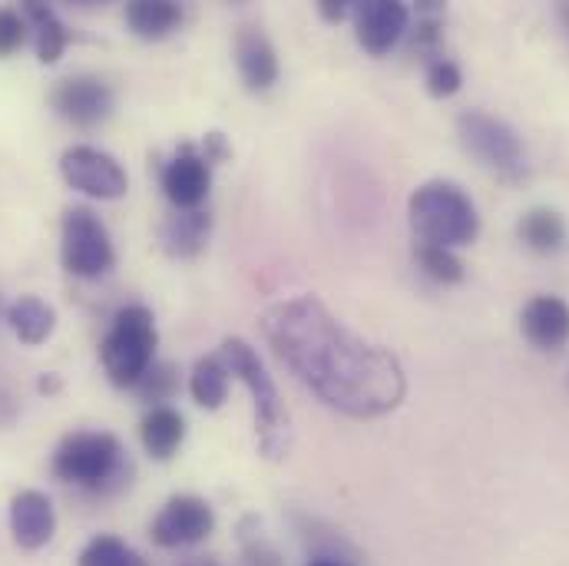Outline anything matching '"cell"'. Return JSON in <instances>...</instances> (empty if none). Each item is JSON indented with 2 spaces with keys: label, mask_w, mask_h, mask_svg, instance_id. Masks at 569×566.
I'll return each mask as SVG.
<instances>
[{
  "label": "cell",
  "mask_w": 569,
  "mask_h": 566,
  "mask_svg": "<svg viewBox=\"0 0 569 566\" xmlns=\"http://www.w3.org/2000/svg\"><path fill=\"white\" fill-rule=\"evenodd\" d=\"M23 37H27V17L10 7H0V57L20 50Z\"/></svg>",
  "instance_id": "484cf974"
},
{
  "label": "cell",
  "mask_w": 569,
  "mask_h": 566,
  "mask_svg": "<svg viewBox=\"0 0 569 566\" xmlns=\"http://www.w3.org/2000/svg\"><path fill=\"white\" fill-rule=\"evenodd\" d=\"M120 440L103 430H80L70 434L57 454H53V470L67 484H83V487H100L110 480L120 467Z\"/></svg>",
  "instance_id": "5b68a950"
},
{
  "label": "cell",
  "mask_w": 569,
  "mask_h": 566,
  "mask_svg": "<svg viewBox=\"0 0 569 566\" xmlns=\"http://www.w3.org/2000/svg\"><path fill=\"white\" fill-rule=\"evenodd\" d=\"M7 321L13 328V335L23 341V345H43L53 328H57V315L47 301L33 298V295H23L10 305L7 311Z\"/></svg>",
  "instance_id": "2e32d148"
},
{
  "label": "cell",
  "mask_w": 569,
  "mask_h": 566,
  "mask_svg": "<svg viewBox=\"0 0 569 566\" xmlns=\"http://www.w3.org/2000/svg\"><path fill=\"white\" fill-rule=\"evenodd\" d=\"M23 17L33 27L40 63H57L60 53H63V47H67V30H63L60 17L47 3H37V0H27L23 3Z\"/></svg>",
  "instance_id": "ffe728a7"
},
{
  "label": "cell",
  "mask_w": 569,
  "mask_h": 566,
  "mask_svg": "<svg viewBox=\"0 0 569 566\" xmlns=\"http://www.w3.org/2000/svg\"><path fill=\"white\" fill-rule=\"evenodd\" d=\"M457 133H460V142L483 166L497 172H517L523 166V142L517 137V130L503 123L500 117H490L483 110H467L457 120Z\"/></svg>",
  "instance_id": "52a82bcc"
},
{
  "label": "cell",
  "mask_w": 569,
  "mask_h": 566,
  "mask_svg": "<svg viewBox=\"0 0 569 566\" xmlns=\"http://www.w3.org/2000/svg\"><path fill=\"white\" fill-rule=\"evenodd\" d=\"M321 13H325L328 20H341V17L348 13V7H345V3H331V0H325V3H321Z\"/></svg>",
  "instance_id": "f1b7e54d"
},
{
  "label": "cell",
  "mask_w": 569,
  "mask_h": 566,
  "mask_svg": "<svg viewBox=\"0 0 569 566\" xmlns=\"http://www.w3.org/2000/svg\"><path fill=\"white\" fill-rule=\"evenodd\" d=\"M308 566H345L341 560H311Z\"/></svg>",
  "instance_id": "f546056e"
},
{
  "label": "cell",
  "mask_w": 569,
  "mask_h": 566,
  "mask_svg": "<svg viewBox=\"0 0 569 566\" xmlns=\"http://www.w3.org/2000/svg\"><path fill=\"white\" fill-rule=\"evenodd\" d=\"M53 527H57V517H53V504H50L47 494L23 490V494L13 497V504H10V530H13V540L23 550L43 547L53 537Z\"/></svg>",
  "instance_id": "7c38bea8"
},
{
  "label": "cell",
  "mask_w": 569,
  "mask_h": 566,
  "mask_svg": "<svg viewBox=\"0 0 569 566\" xmlns=\"http://www.w3.org/2000/svg\"><path fill=\"white\" fill-rule=\"evenodd\" d=\"M460 83H463V77H460L457 63H450V60H433L430 63V70H427V90H430V97H437V100L453 97L460 90Z\"/></svg>",
  "instance_id": "d4e9b609"
},
{
  "label": "cell",
  "mask_w": 569,
  "mask_h": 566,
  "mask_svg": "<svg viewBox=\"0 0 569 566\" xmlns=\"http://www.w3.org/2000/svg\"><path fill=\"white\" fill-rule=\"evenodd\" d=\"M236 63L252 93H266L279 80V57L269 37L256 27H242L236 37Z\"/></svg>",
  "instance_id": "5bb4252c"
},
{
  "label": "cell",
  "mask_w": 569,
  "mask_h": 566,
  "mask_svg": "<svg viewBox=\"0 0 569 566\" xmlns=\"http://www.w3.org/2000/svg\"><path fill=\"white\" fill-rule=\"evenodd\" d=\"M152 351H156V325L149 308L130 305L117 311L110 335L103 338L100 358L113 385H140V378L152 368Z\"/></svg>",
  "instance_id": "277c9868"
},
{
  "label": "cell",
  "mask_w": 569,
  "mask_h": 566,
  "mask_svg": "<svg viewBox=\"0 0 569 566\" xmlns=\"http://www.w3.org/2000/svg\"><path fill=\"white\" fill-rule=\"evenodd\" d=\"M162 189L176 209H196L209 192V159L196 156L192 149H182L162 169Z\"/></svg>",
  "instance_id": "9a60e30c"
},
{
  "label": "cell",
  "mask_w": 569,
  "mask_h": 566,
  "mask_svg": "<svg viewBox=\"0 0 569 566\" xmlns=\"http://www.w3.org/2000/svg\"><path fill=\"white\" fill-rule=\"evenodd\" d=\"M80 566H146V560L117 537H97L80 554Z\"/></svg>",
  "instance_id": "603a6c76"
},
{
  "label": "cell",
  "mask_w": 569,
  "mask_h": 566,
  "mask_svg": "<svg viewBox=\"0 0 569 566\" xmlns=\"http://www.w3.org/2000/svg\"><path fill=\"white\" fill-rule=\"evenodd\" d=\"M13 418H17V401H13L10 388L0 381V427L13 425Z\"/></svg>",
  "instance_id": "83f0119b"
},
{
  "label": "cell",
  "mask_w": 569,
  "mask_h": 566,
  "mask_svg": "<svg viewBox=\"0 0 569 566\" xmlns=\"http://www.w3.org/2000/svg\"><path fill=\"white\" fill-rule=\"evenodd\" d=\"M523 335L530 345L553 351L563 348L569 341V305L557 295H537L527 308H523Z\"/></svg>",
  "instance_id": "4fadbf2b"
},
{
  "label": "cell",
  "mask_w": 569,
  "mask_h": 566,
  "mask_svg": "<svg viewBox=\"0 0 569 566\" xmlns=\"http://www.w3.org/2000/svg\"><path fill=\"white\" fill-rule=\"evenodd\" d=\"M262 331L295 378L348 418H381L405 398L401 361L351 331L315 295L276 301L262 315Z\"/></svg>",
  "instance_id": "6da1fadb"
},
{
  "label": "cell",
  "mask_w": 569,
  "mask_h": 566,
  "mask_svg": "<svg viewBox=\"0 0 569 566\" xmlns=\"http://www.w3.org/2000/svg\"><path fill=\"white\" fill-rule=\"evenodd\" d=\"M229 375H236L252 401H256V427H259V440H262V450L269 457H282L288 450V411L282 405V395L272 381V375L266 371L262 358L256 355V348L242 338H226L219 355H216Z\"/></svg>",
  "instance_id": "3957f363"
},
{
  "label": "cell",
  "mask_w": 569,
  "mask_h": 566,
  "mask_svg": "<svg viewBox=\"0 0 569 566\" xmlns=\"http://www.w3.org/2000/svg\"><path fill=\"white\" fill-rule=\"evenodd\" d=\"M408 20H411V10L401 0H368V3H358V10H355L358 43L368 53L385 57L405 37Z\"/></svg>",
  "instance_id": "30bf717a"
},
{
  "label": "cell",
  "mask_w": 569,
  "mask_h": 566,
  "mask_svg": "<svg viewBox=\"0 0 569 566\" xmlns=\"http://www.w3.org/2000/svg\"><path fill=\"white\" fill-rule=\"evenodd\" d=\"M411 229L421 236V246H440V249H457L470 246L480 229V216L473 199L443 179L425 182L411 196Z\"/></svg>",
  "instance_id": "7a4b0ae2"
},
{
  "label": "cell",
  "mask_w": 569,
  "mask_h": 566,
  "mask_svg": "<svg viewBox=\"0 0 569 566\" xmlns=\"http://www.w3.org/2000/svg\"><path fill=\"white\" fill-rule=\"evenodd\" d=\"M216 517L212 507L199 497H172L152 520V540L159 547H189L209 537Z\"/></svg>",
  "instance_id": "9c48e42d"
},
{
  "label": "cell",
  "mask_w": 569,
  "mask_h": 566,
  "mask_svg": "<svg viewBox=\"0 0 569 566\" xmlns=\"http://www.w3.org/2000/svg\"><path fill=\"white\" fill-rule=\"evenodd\" d=\"M53 110L73 127H97L113 110V93L100 77H70L53 90Z\"/></svg>",
  "instance_id": "8fae6325"
},
{
  "label": "cell",
  "mask_w": 569,
  "mask_h": 566,
  "mask_svg": "<svg viewBox=\"0 0 569 566\" xmlns=\"http://www.w3.org/2000/svg\"><path fill=\"white\" fill-rule=\"evenodd\" d=\"M520 239L537 252H557L567 239V226L553 209H533L520 219Z\"/></svg>",
  "instance_id": "44dd1931"
},
{
  "label": "cell",
  "mask_w": 569,
  "mask_h": 566,
  "mask_svg": "<svg viewBox=\"0 0 569 566\" xmlns=\"http://www.w3.org/2000/svg\"><path fill=\"white\" fill-rule=\"evenodd\" d=\"M189 388H192V398L202 405V408H222V401H226V395H229V371H226V365L212 355V358H202L196 368H192V381H189Z\"/></svg>",
  "instance_id": "7402d4cb"
},
{
  "label": "cell",
  "mask_w": 569,
  "mask_h": 566,
  "mask_svg": "<svg viewBox=\"0 0 569 566\" xmlns=\"http://www.w3.org/2000/svg\"><path fill=\"white\" fill-rule=\"evenodd\" d=\"M140 388L142 395L152 398V401L166 398V395L172 391V371H169V368H149L140 378Z\"/></svg>",
  "instance_id": "4316f807"
},
{
  "label": "cell",
  "mask_w": 569,
  "mask_h": 566,
  "mask_svg": "<svg viewBox=\"0 0 569 566\" xmlns=\"http://www.w3.org/2000/svg\"><path fill=\"white\" fill-rule=\"evenodd\" d=\"M140 434L142 447H146L152 457L169 460V457L179 450L182 437H186V421H182L179 411H172V408H152V411L142 418Z\"/></svg>",
  "instance_id": "d6986e66"
},
{
  "label": "cell",
  "mask_w": 569,
  "mask_h": 566,
  "mask_svg": "<svg viewBox=\"0 0 569 566\" xmlns=\"http://www.w3.org/2000/svg\"><path fill=\"white\" fill-rule=\"evenodd\" d=\"M209 239V216L199 209H182L162 226V246L169 256H196Z\"/></svg>",
  "instance_id": "e0dca14e"
},
{
  "label": "cell",
  "mask_w": 569,
  "mask_h": 566,
  "mask_svg": "<svg viewBox=\"0 0 569 566\" xmlns=\"http://www.w3.org/2000/svg\"><path fill=\"white\" fill-rule=\"evenodd\" d=\"M127 23L142 40H162L182 23V10L169 0H137L127 7Z\"/></svg>",
  "instance_id": "ac0fdd59"
},
{
  "label": "cell",
  "mask_w": 569,
  "mask_h": 566,
  "mask_svg": "<svg viewBox=\"0 0 569 566\" xmlns=\"http://www.w3.org/2000/svg\"><path fill=\"white\" fill-rule=\"evenodd\" d=\"M60 172L73 189L93 199H120L130 189L127 169L110 152L93 149V146H70L60 156Z\"/></svg>",
  "instance_id": "ba28073f"
},
{
  "label": "cell",
  "mask_w": 569,
  "mask_h": 566,
  "mask_svg": "<svg viewBox=\"0 0 569 566\" xmlns=\"http://www.w3.org/2000/svg\"><path fill=\"white\" fill-rule=\"evenodd\" d=\"M60 256H63L67 272H73L80 279H97V276L110 272L113 259H117L107 226L100 222V216H93L83 206H73L63 216Z\"/></svg>",
  "instance_id": "8992f818"
},
{
  "label": "cell",
  "mask_w": 569,
  "mask_h": 566,
  "mask_svg": "<svg viewBox=\"0 0 569 566\" xmlns=\"http://www.w3.org/2000/svg\"><path fill=\"white\" fill-rule=\"evenodd\" d=\"M418 262L430 279L437 282H460L463 279V266L453 256V249H440V246H421L418 249Z\"/></svg>",
  "instance_id": "cb8c5ba5"
}]
</instances>
